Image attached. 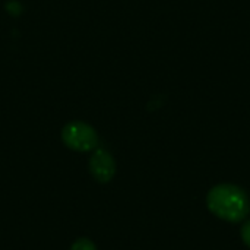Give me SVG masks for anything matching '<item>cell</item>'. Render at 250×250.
I'll return each mask as SVG.
<instances>
[{"label":"cell","mask_w":250,"mask_h":250,"mask_svg":"<svg viewBox=\"0 0 250 250\" xmlns=\"http://www.w3.org/2000/svg\"><path fill=\"white\" fill-rule=\"evenodd\" d=\"M207 205L214 215L229 223L245 220L250 211L249 198L245 190L229 183L212 188L207 196Z\"/></svg>","instance_id":"cell-1"},{"label":"cell","mask_w":250,"mask_h":250,"mask_svg":"<svg viewBox=\"0 0 250 250\" xmlns=\"http://www.w3.org/2000/svg\"><path fill=\"white\" fill-rule=\"evenodd\" d=\"M70 250H97V246H95L89 239L82 237V239H78V240L72 245Z\"/></svg>","instance_id":"cell-4"},{"label":"cell","mask_w":250,"mask_h":250,"mask_svg":"<svg viewBox=\"0 0 250 250\" xmlns=\"http://www.w3.org/2000/svg\"><path fill=\"white\" fill-rule=\"evenodd\" d=\"M89 171L100 183H108L116 174V163L110 152L97 149L89 160Z\"/></svg>","instance_id":"cell-3"},{"label":"cell","mask_w":250,"mask_h":250,"mask_svg":"<svg viewBox=\"0 0 250 250\" xmlns=\"http://www.w3.org/2000/svg\"><path fill=\"white\" fill-rule=\"evenodd\" d=\"M62 139L66 146L79 152L91 151L98 144L97 132L83 122L67 123L62 130Z\"/></svg>","instance_id":"cell-2"},{"label":"cell","mask_w":250,"mask_h":250,"mask_svg":"<svg viewBox=\"0 0 250 250\" xmlns=\"http://www.w3.org/2000/svg\"><path fill=\"white\" fill-rule=\"evenodd\" d=\"M240 234H242V240L245 242V245H246L248 248H250V221H248V223L242 227Z\"/></svg>","instance_id":"cell-5"}]
</instances>
